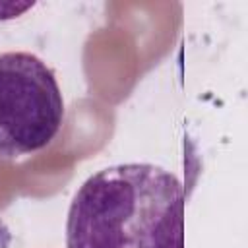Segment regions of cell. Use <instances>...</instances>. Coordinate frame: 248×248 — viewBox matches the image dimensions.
<instances>
[{"label":"cell","mask_w":248,"mask_h":248,"mask_svg":"<svg viewBox=\"0 0 248 248\" xmlns=\"http://www.w3.org/2000/svg\"><path fill=\"white\" fill-rule=\"evenodd\" d=\"M33 2H0V19H12L17 17L19 14H23L27 8H31Z\"/></svg>","instance_id":"3957f363"},{"label":"cell","mask_w":248,"mask_h":248,"mask_svg":"<svg viewBox=\"0 0 248 248\" xmlns=\"http://www.w3.org/2000/svg\"><path fill=\"white\" fill-rule=\"evenodd\" d=\"M66 248H184V188L149 163L107 167L76 192Z\"/></svg>","instance_id":"6da1fadb"},{"label":"cell","mask_w":248,"mask_h":248,"mask_svg":"<svg viewBox=\"0 0 248 248\" xmlns=\"http://www.w3.org/2000/svg\"><path fill=\"white\" fill-rule=\"evenodd\" d=\"M62 122V91L46 62L23 50L0 52V157L45 149Z\"/></svg>","instance_id":"7a4b0ae2"}]
</instances>
